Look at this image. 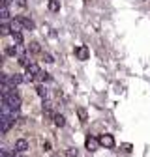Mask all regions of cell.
<instances>
[{
  "instance_id": "obj_14",
  "label": "cell",
  "mask_w": 150,
  "mask_h": 157,
  "mask_svg": "<svg viewBox=\"0 0 150 157\" xmlns=\"http://www.w3.org/2000/svg\"><path fill=\"white\" fill-rule=\"evenodd\" d=\"M58 10H60L58 0H49V11H58Z\"/></svg>"
},
{
  "instance_id": "obj_22",
  "label": "cell",
  "mask_w": 150,
  "mask_h": 157,
  "mask_svg": "<svg viewBox=\"0 0 150 157\" xmlns=\"http://www.w3.org/2000/svg\"><path fill=\"white\" fill-rule=\"evenodd\" d=\"M15 52H17V45H15V47H8V49H6V54H11V56H13Z\"/></svg>"
},
{
  "instance_id": "obj_3",
  "label": "cell",
  "mask_w": 150,
  "mask_h": 157,
  "mask_svg": "<svg viewBox=\"0 0 150 157\" xmlns=\"http://www.w3.org/2000/svg\"><path fill=\"white\" fill-rule=\"evenodd\" d=\"M100 144H101L103 148H107V150L115 148V136H112V135H109V133H105V135H100Z\"/></svg>"
},
{
  "instance_id": "obj_13",
  "label": "cell",
  "mask_w": 150,
  "mask_h": 157,
  "mask_svg": "<svg viewBox=\"0 0 150 157\" xmlns=\"http://www.w3.org/2000/svg\"><path fill=\"white\" fill-rule=\"evenodd\" d=\"M0 19H2V23H8V19H10V10L6 6H2V11H0Z\"/></svg>"
},
{
  "instance_id": "obj_4",
  "label": "cell",
  "mask_w": 150,
  "mask_h": 157,
  "mask_svg": "<svg viewBox=\"0 0 150 157\" xmlns=\"http://www.w3.org/2000/svg\"><path fill=\"white\" fill-rule=\"evenodd\" d=\"M85 146H86V150H88V151H96L101 144H100V139H94V136H86Z\"/></svg>"
},
{
  "instance_id": "obj_15",
  "label": "cell",
  "mask_w": 150,
  "mask_h": 157,
  "mask_svg": "<svg viewBox=\"0 0 150 157\" xmlns=\"http://www.w3.org/2000/svg\"><path fill=\"white\" fill-rule=\"evenodd\" d=\"M11 37H13V41H15L17 45L23 43V36H21V32H11Z\"/></svg>"
},
{
  "instance_id": "obj_20",
  "label": "cell",
  "mask_w": 150,
  "mask_h": 157,
  "mask_svg": "<svg viewBox=\"0 0 150 157\" xmlns=\"http://www.w3.org/2000/svg\"><path fill=\"white\" fill-rule=\"evenodd\" d=\"M38 78H40V81H49V78H51V75H49V73H43V71H40Z\"/></svg>"
},
{
  "instance_id": "obj_23",
  "label": "cell",
  "mask_w": 150,
  "mask_h": 157,
  "mask_svg": "<svg viewBox=\"0 0 150 157\" xmlns=\"http://www.w3.org/2000/svg\"><path fill=\"white\" fill-rule=\"evenodd\" d=\"M43 60H45L47 64H51V62H54V60H53V56H51V54H43Z\"/></svg>"
},
{
  "instance_id": "obj_16",
  "label": "cell",
  "mask_w": 150,
  "mask_h": 157,
  "mask_svg": "<svg viewBox=\"0 0 150 157\" xmlns=\"http://www.w3.org/2000/svg\"><path fill=\"white\" fill-rule=\"evenodd\" d=\"M8 34H11V25L2 23V36H8Z\"/></svg>"
},
{
  "instance_id": "obj_1",
  "label": "cell",
  "mask_w": 150,
  "mask_h": 157,
  "mask_svg": "<svg viewBox=\"0 0 150 157\" xmlns=\"http://www.w3.org/2000/svg\"><path fill=\"white\" fill-rule=\"evenodd\" d=\"M2 103L4 105H8L10 109H13V110H19V107H21V97L17 95V92L13 90L11 94H8V95H2Z\"/></svg>"
},
{
  "instance_id": "obj_17",
  "label": "cell",
  "mask_w": 150,
  "mask_h": 157,
  "mask_svg": "<svg viewBox=\"0 0 150 157\" xmlns=\"http://www.w3.org/2000/svg\"><path fill=\"white\" fill-rule=\"evenodd\" d=\"M36 90H38V95H40V97H43V99H45V97H47V90H45L43 86H38Z\"/></svg>"
},
{
  "instance_id": "obj_12",
  "label": "cell",
  "mask_w": 150,
  "mask_h": 157,
  "mask_svg": "<svg viewBox=\"0 0 150 157\" xmlns=\"http://www.w3.org/2000/svg\"><path fill=\"white\" fill-rule=\"evenodd\" d=\"M77 116H79V120H81L83 124L88 120V114H86V110H85L83 107H79V109H77Z\"/></svg>"
},
{
  "instance_id": "obj_24",
  "label": "cell",
  "mask_w": 150,
  "mask_h": 157,
  "mask_svg": "<svg viewBox=\"0 0 150 157\" xmlns=\"http://www.w3.org/2000/svg\"><path fill=\"white\" fill-rule=\"evenodd\" d=\"M15 157H23V155H15Z\"/></svg>"
},
{
  "instance_id": "obj_9",
  "label": "cell",
  "mask_w": 150,
  "mask_h": 157,
  "mask_svg": "<svg viewBox=\"0 0 150 157\" xmlns=\"http://www.w3.org/2000/svg\"><path fill=\"white\" fill-rule=\"evenodd\" d=\"M28 52H32V54L41 52V47H40V43H38V41H30V45H28Z\"/></svg>"
},
{
  "instance_id": "obj_7",
  "label": "cell",
  "mask_w": 150,
  "mask_h": 157,
  "mask_svg": "<svg viewBox=\"0 0 150 157\" xmlns=\"http://www.w3.org/2000/svg\"><path fill=\"white\" fill-rule=\"evenodd\" d=\"M17 19L23 23V26H25L26 30H34V26H36V25H34V21H32V19H28V17H17Z\"/></svg>"
},
{
  "instance_id": "obj_8",
  "label": "cell",
  "mask_w": 150,
  "mask_h": 157,
  "mask_svg": "<svg viewBox=\"0 0 150 157\" xmlns=\"http://www.w3.org/2000/svg\"><path fill=\"white\" fill-rule=\"evenodd\" d=\"M10 25H11V32H21V30L25 28V26H23V23L19 21V19H13Z\"/></svg>"
},
{
  "instance_id": "obj_2",
  "label": "cell",
  "mask_w": 150,
  "mask_h": 157,
  "mask_svg": "<svg viewBox=\"0 0 150 157\" xmlns=\"http://www.w3.org/2000/svg\"><path fill=\"white\" fill-rule=\"evenodd\" d=\"M73 52H75V58H77V60H81V62L88 60V56H90V51H88L86 45H77Z\"/></svg>"
},
{
  "instance_id": "obj_11",
  "label": "cell",
  "mask_w": 150,
  "mask_h": 157,
  "mask_svg": "<svg viewBox=\"0 0 150 157\" xmlns=\"http://www.w3.org/2000/svg\"><path fill=\"white\" fill-rule=\"evenodd\" d=\"M23 81H25V78H23L21 75H11V77H10V84H11V86H17V84H21Z\"/></svg>"
},
{
  "instance_id": "obj_18",
  "label": "cell",
  "mask_w": 150,
  "mask_h": 157,
  "mask_svg": "<svg viewBox=\"0 0 150 157\" xmlns=\"http://www.w3.org/2000/svg\"><path fill=\"white\" fill-rule=\"evenodd\" d=\"M77 153H79V151H77V148H68V151H66V155H68V157H77Z\"/></svg>"
},
{
  "instance_id": "obj_21",
  "label": "cell",
  "mask_w": 150,
  "mask_h": 157,
  "mask_svg": "<svg viewBox=\"0 0 150 157\" xmlns=\"http://www.w3.org/2000/svg\"><path fill=\"white\" fill-rule=\"evenodd\" d=\"M0 155H2V157H15V155H11V151H10V150H6V148L0 151Z\"/></svg>"
},
{
  "instance_id": "obj_6",
  "label": "cell",
  "mask_w": 150,
  "mask_h": 157,
  "mask_svg": "<svg viewBox=\"0 0 150 157\" xmlns=\"http://www.w3.org/2000/svg\"><path fill=\"white\" fill-rule=\"evenodd\" d=\"M26 75L38 77V75H40V66H38V64H28L26 66Z\"/></svg>"
},
{
  "instance_id": "obj_10",
  "label": "cell",
  "mask_w": 150,
  "mask_h": 157,
  "mask_svg": "<svg viewBox=\"0 0 150 157\" xmlns=\"http://www.w3.org/2000/svg\"><path fill=\"white\" fill-rule=\"evenodd\" d=\"M54 125L56 127H64L66 125V118L62 114H54Z\"/></svg>"
},
{
  "instance_id": "obj_19",
  "label": "cell",
  "mask_w": 150,
  "mask_h": 157,
  "mask_svg": "<svg viewBox=\"0 0 150 157\" xmlns=\"http://www.w3.org/2000/svg\"><path fill=\"white\" fill-rule=\"evenodd\" d=\"M19 64H21V66H25V67H26V66H28L30 62H28V58H26V56L23 54V56H19Z\"/></svg>"
},
{
  "instance_id": "obj_5",
  "label": "cell",
  "mask_w": 150,
  "mask_h": 157,
  "mask_svg": "<svg viewBox=\"0 0 150 157\" xmlns=\"http://www.w3.org/2000/svg\"><path fill=\"white\" fill-rule=\"evenodd\" d=\"M26 150H28V142H26L25 139H19V140L15 142V151L23 153V151H26Z\"/></svg>"
}]
</instances>
